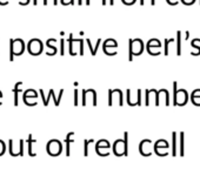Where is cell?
I'll return each instance as SVG.
<instances>
[{"instance_id":"1","label":"cell","mask_w":200,"mask_h":169,"mask_svg":"<svg viewBox=\"0 0 200 169\" xmlns=\"http://www.w3.org/2000/svg\"><path fill=\"white\" fill-rule=\"evenodd\" d=\"M10 60L11 61H13L14 60V55H19L24 52L25 49V45H24V41L23 40H20V39H12L10 40Z\"/></svg>"},{"instance_id":"2","label":"cell","mask_w":200,"mask_h":169,"mask_svg":"<svg viewBox=\"0 0 200 169\" xmlns=\"http://www.w3.org/2000/svg\"><path fill=\"white\" fill-rule=\"evenodd\" d=\"M61 149H63V147H61V143L59 142L58 140H51L47 143V153L49 155H52V156H57L61 153Z\"/></svg>"},{"instance_id":"3","label":"cell","mask_w":200,"mask_h":169,"mask_svg":"<svg viewBox=\"0 0 200 169\" xmlns=\"http://www.w3.org/2000/svg\"><path fill=\"white\" fill-rule=\"evenodd\" d=\"M28 52L31 54H37L41 53V51H43V44H41V41L38 40V39H34V40H31L28 44Z\"/></svg>"},{"instance_id":"4","label":"cell","mask_w":200,"mask_h":169,"mask_svg":"<svg viewBox=\"0 0 200 169\" xmlns=\"http://www.w3.org/2000/svg\"><path fill=\"white\" fill-rule=\"evenodd\" d=\"M73 135H74V133L71 132V133L67 134L66 140H65V142H66V155H67V156H69V154H71V152H69V145H71V142H73V140H71V137Z\"/></svg>"},{"instance_id":"5","label":"cell","mask_w":200,"mask_h":169,"mask_svg":"<svg viewBox=\"0 0 200 169\" xmlns=\"http://www.w3.org/2000/svg\"><path fill=\"white\" fill-rule=\"evenodd\" d=\"M21 85H23L21 82H17V83H15V86H14V89H13V93H14V106L15 107L19 105V103H18V93L21 91V89H20V86H21Z\"/></svg>"},{"instance_id":"6","label":"cell","mask_w":200,"mask_h":169,"mask_svg":"<svg viewBox=\"0 0 200 169\" xmlns=\"http://www.w3.org/2000/svg\"><path fill=\"white\" fill-rule=\"evenodd\" d=\"M35 142H37V140H33L32 135H28L27 143H28V154H29V156H37V154H35V153H33V149H32V145H33V143H35Z\"/></svg>"},{"instance_id":"7","label":"cell","mask_w":200,"mask_h":169,"mask_svg":"<svg viewBox=\"0 0 200 169\" xmlns=\"http://www.w3.org/2000/svg\"><path fill=\"white\" fill-rule=\"evenodd\" d=\"M127 137H128V133H125V139L122 140V145H124V155L127 156L128 155V141H127Z\"/></svg>"},{"instance_id":"8","label":"cell","mask_w":200,"mask_h":169,"mask_svg":"<svg viewBox=\"0 0 200 169\" xmlns=\"http://www.w3.org/2000/svg\"><path fill=\"white\" fill-rule=\"evenodd\" d=\"M180 155L182 156L184 155V133H180Z\"/></svg>"},{"instance_id":"9","label":"cell","mask_w":200,"mask_h":169,"mask_svg":"<svg viewBox=\"0 0 200 169\" xmlns=\"http://www.w3.org/2000/svg\"><path fill=\"white\" fill-rule=\"evenodd\" d=\"M6 150V146H5V142L3 140H0V156L5 153Z\"/></svg>"},{"instance_id":"10","label":"cell","mask_w":200,"mask_h":169,"mask_svg":"<svg viewBox=\"0 0 200 169\" xmlns=\"http://www.w3.org/2000/svg\"><path fill=\"white\" fill-rule=\"evenodd\" d=\"M91 142H93V140H85V147H84V148H85V152H84V155H85V156H87L88 155V143H91Z\"/></svg>"},{"instance_id":"11","label":"cell","mask_w":200,"mask_h":169,"mask_svg":"<svg viewBox=\"0 0 200 169\" xmlns=\"http://www.w3.org/2000/svg\"><path fill=\"white\" fill-rule=\"evenodd\" d=\"M172 136H173V149H172V155H173V156H176V154H177V152H176V136H177V134L176 133H173Z\"/></svg>"},{"instance_id":"12","label":"cell","mask_w":200,"mask_h":169,"mask_svg":"<svg viewBox=\"0 0 200 169\" xmlns=\"http://www.w3.org/2000/svg\"><path fill=\"white\" fill-rule=\"evenodd\" d=\"M78 105V91L75 89L74 91V106H77Z\"/></svg>"},{"instance_id":"13","label":"cell","mask_w":200,"mask_h":169,"mask_svg":"<svg viewBox=\"0 0 200 169\" xmlns=\"http://www.w3.org/2000/svg\"><path fill=\"white\" fill-rule=\"evenodd\" d=\"M0 97H3V94H1V92H0Z\"/></svg>"}]
</instances>
